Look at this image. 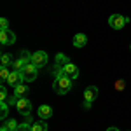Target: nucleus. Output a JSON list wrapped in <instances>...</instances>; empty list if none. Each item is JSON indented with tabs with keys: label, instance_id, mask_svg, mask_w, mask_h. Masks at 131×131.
<instances>
[{
	"label": "nucleus",
	"instance_id": "nucleus-29",
	"mask_svg": "<svg viewBox=\"0 0 131 131\" xmlns=\"http://www.w3.org/2000/svg\"><path fill=\"white\" fill-rule=\"evenodd\" d=\"M129 49H131V46H129Z\"/></svg>",
	"mask_w": 131,
	"mask_h": 131
},
{
	"label": "nucleus",
	"instance_id": "nucleus-22",
	"mask_svg": "<svg viewBox=\"0 0 131 131\" xmlns=\"http://www.w3.org/2000/svg\"><path fill=\"white\" fill-rule=\"evenodd\" d=\"M18 101H19V98H18L16 94H12L10 98H7V103H9V107H12V105L16 107V105H18Z\"/></svg>",
	"mask_w": 131,
	"mask_h": 131
},
{
	"label": "nucleus",
	"instance_id": "nucleus-25",
	"mask_svg": "<svg viewBox=\"0 0 131 131\" xmlns=\"http://www.w3.org/2000/svg\"><path fill=\"white\" fill-rule=\"evenodd\" d=\"M124 86H126V84H124V81H117V82H115V89H119V91L124 89Z\"/></svg>",
	"mask_w": 131,
	"mask_h": 131
},
{
	"label": "nucleus",
	"instance_id": "nucleus-13",
	"mask_svg": "<svg viewBox=\"0 0 131 131\" xmlns=\"http://www.w3.org/2000/svg\"><path fill=\"white\" fill-rule=\"evenodd\" d=\"M28 93V88L25 86V84H19V86H16L14 88V94L18 96V98H25V94Z\"/></svg>",
	"mask_w": 131,
	"mask_h": 131
},
{
	"label": "nucleus",
	"instance_id": "nucleus-9",
	"mask_svg": "<svg viewBox=\"0 0 131 131\" xmlns=\"http://www.w3.org/2000/svg\"><path fill=\"white\" fill-rule=\"evenodd\" d=\"M96 96H98V88H96V86H89V88H86V91H84V100L94 101V100H96Z\"/></svg>",
	"mask_w": 131,
	"mask_h": 131
},
{
	"label": "nucleus",
	"instance_id": "nucleus-1",
	"mask_svg": "<svg viewBox=\"0 0 131 131\" xmlns=\"http://www.w3.org/2000/svg\"><path fill=\"white\" fill-rule=\"evenodd\" d=\"M70 89H72V79L67 77L65 73L60 75V77H56L54 82H52V91L56 94H67Z\"/></svg>",
	"mask_w": 131,
	"mask_h": 131
},
{
	"label": "nucleus",
	"instance_id": "nucleus-15",
	"mask_svg": "<svg viewBox=\"0 0 131 131\" xmlns=\"http://www.w3.org/2000/svg\"><path fill=\"white\" fill-rule=\"evenodd\" d=\"M7 114H9V103H7V101H2V103H0V119L5 121Z\"/></svg>",
	"mask_w": 131,
	"mask_h": 131
},
{
	"label": "nucleus",
	"instance_id": "nucleus-18",
	"mask_svg": "<svg viewBox=\"0 0 131 131\" xmlns=\"http://www.w3.org/2000/svg\"><path fill=\"white\" fill-rule=\"evenodd\" d=\"M2 126H5L9 131H16V128H18V124H16V121H14V119H7V121L4 122Z\"/></svg>",
	"mask_w": 131,
	"mask_h": 131
},
{
	"label": "nucleus",
	"instance_id": "nucleus-5",
	"mask_svg": "<svg viewBox=\"0 0 131 131\" xmlns=\"http://www.w3.org/2000/svg\"><path fill=\"white\" fill-rule=\"evenodd\" d=\"M16 108H18V112H19L21 115H30L31 112V101L26 100V98H19V101H18V105H16Z\"/></svg>",
	"mask_w": 131,
	"mask_h": 131
},
{
	"label": "nucleus",
	"instance_id": "nucleus-17",
	"mask_svg": "<svg viewBox=\"0 0 131 131\" xmlns=\"http://www.w3.org/2000/svg\"><path fill=\"white\" fill-rule=\"evenodd\" d=\"M25 65H26V63H25V61H23V60L19 58V60H14V61H12V65H10V67H12V70L21 72V68H23Z\"/></svg>",
	"mask_w": 131,
	"mask_h": 131
},
{
	"label": "nucleus",
	"instance_id": "nucleus-28",
	"mask_svg": "<svg viewBox=\"0 0 131 131\" xmlns=\"http://www.w3.org/2000/svg\"><path fill=\"white\" fill-rule=\"evenodd\" d=\"M0 131H9V129H7L5 126H2V128H0Z\"/></svg>",
	"mask_w": 131,
	"mask_h": 131
},
{
	"label": "nucleus",
	"instance_id": "nucleus-2",
	"mask_svg": "<svg viewBox=\"0 0 131 131\" xmlns=\"http://www.w3.org/2000/svg\"><path fill=\"white\" fill-rule=\"evenodd\" d=\"M21 75H23V81L26 82H33L39 75V68L33 65V63H26L23 68H21Z\"/></svg>",
	"mask_w": 131,
	"mask_h": 131
},
{
	"label": "nucleus",
	"instance_id": "nucleus-16",
	"mask_svg": "<svg viewBox=\"0 0 131 131\" xmlns=\"http://www.w3.org/2000/svg\"><path fill=\"white\" fill-rule=\"evenodd\" d=\"M0 61H2V67H10L14 60H12V56H10V54L4 52V54H2V58H0Z\"/></svg>",
	"mask_w": 131,
	"mask_h": 131
},
{
	"label": "nucleus",
	"instance_id": "nucleus-26",
	"mask_svg": "<svg viewBox=\"0 0 131 131\" xmlns=\"http://www.w3.org/2000/svg\"><path fill=\"white\" fill-rule=\"evenodd\" d=\"M91 103H93V101H88V100L84 101V108H86V110H89V108H91Z\"/></svg>",
	"mask_w": 131,
	"mask_h": 131
},
{
	"label": "nucleus",
	"instance_id": "nucleus-7",
	"mask_svg": "<svg viewBox=\"0 0 131 131\" xmlns=\"http://www.w3.org/2000/svg\"><path fill=\"white\" fill-rule=\"evenodd\" d=\"M7 84H10L12 88H16V86L23 84V75H21V72H16V70L10 72V73H9V79H7Z\"/></svg>",
	"mask_w": 131,
	"mask_h": 131
},
{
	"label": "nucleus",
	"instance_id": "nucleus-24",
	"mask_svg": "<svg viewBox=\"0 0 131 131\" xmlns=\"http://www.w3.org/2000/svg\"><path fill=\"white\" fill-rule=\"evenodd\" d=\"M0 25H2V30H9V21L5 19V18H2Z\"/></svg>",
	"mask_w": 131,
	"mask_h": 131
},
{
	"label": "nucleus",
	"instance_id": "nucleus-14",
	"mask_svg": "<svg viewBox=\"0 0 131 131\" xmlns=\"http://www.w3.org/2000/svg\"><path fill=\"white\" fill-rule=\"evenodd\" d=\"M46 119H42V121H37L31 124V129L33 131H47V124H46Z\"/></svg>",
	"mask_w": 131,
	"mask_h": 131
},
{
	"label": "nucleus",
	"instance_id": "nucleus-10",
	"mask_svg": "<svg viewBox=\"0 0 131 131\" xmlns=\"http://www.w3.org/2000/svg\"><path fill=\"white\" fill-rule=\"evenodd\" d=\"M37 112H39V117L40 119H49V117H52V108H51L49 105H40Z\"/></svg>",
	"mask_w": 131,
	"mask_h": 131
},
{
	"label": "nucleus",
	"instance_id": "nucleus-12",
	"mask_svg": "<svg viewBox=\"0 0 131 131\" xmlns=\"http://www.w3.org/2000/svg\"><path fill=\"white\" fill-rule=\"evenodd\" d=\"M54 63H56L58 67H61V68H63L65 65H68V63H72V61H70V58H68V56H65V54H61V52H60V54H56Z\"/></svg>",
	"mask_w": 131,
	"mask_h": 131
},
{
	"label": "nucleus",
	"instance_id": "nucleus-20",
	"mask_svg": "<svg viewBox=\"0 0 131 131\" xmlns=\"http://www.w3.org/2000/svg\"><path fill=\"white\" fill-rule=\"evenodd\" d=\"M16 131H33V129H31V124H28V122H23V124H18Z\"/></svg>",
	"mask_w": 131,
	"mask_h": 131
},
{
	"label": "nucleus",
	"instance_id": "nucleus-19",
	"mask_svg": "<svg viewBox=\"0 0 131 131\" xmlns=\"http://www.w3.org/2000/svg\"><path fill=\"white\" fill-rule=\"evenodd\" d=\"M9 67H2V68H0V79H2V81L4 82H7V79H9Z\"/></svg>",
	"mask_w": 131,
	"mask_h": 131
},
{
	"label": "nucleus",
	"instance_id": "nucleus-27",
	"mask_svg": "<svg viewBox=\"0 0 131 131\" xmlns=\"http://www.w3.org/2000/svg\"><path fill=\"white\" fill-rule=\"evenodd\" d=\"M107 131H119V129H117V128H108Z\"/></svg>",
	"mask_w": 131,
	"mask_h": 131
},
{
	"label": "nucleus",
	"instance_id": "nucleus-6",
	"mask_svg": "<svg viewBox=\"0 0 131 131\" xmlns=\"http://www.w3.org/2000/svg\"><path fill=\"white\" fill-rule=\"evenodd\" d=\"M16 42V35L10 30H2L0 31V44L2 46H12Z\"/></svg>",
	"mask_w": 131,
	"mask_h": 131
},
{
	"label": "nucleus",
	"instance_id": "nucleus-3",
	"mask_svg": "<svg viewBox=\"0 0 131 131\" xmlns=\"http://www.w3.org/2000/svg\"><path fill=\"white\" fill-rule=\"evenodd\" d=\"M47 61H49V56H47V52H44V51H37V52H33V54H31V63H33L37 68L46 67V65H47Z\"/></svg>",
	"mask_w": 131,
	"mask_h": 131
},
{
	"label": "nucleus",
	"instance_id": "nucleus-21",
	"mask_svg": "<svg viewBox=\"0 0 131 131\" xmlns=\"http://www.w3.org/2000/svg\"><path fill=\"white\" fill-rule=\"evenodd\" d=\"M21 60L25 61V63H31V54L28 52V51H21Z\"/></svg>",
	"mask_w": 131,
	"mask_h": 131
},
{
	"label": "nucleus",
	"instance_id": "nucleus-23",
	"mask_svg": "<svg viewBox=\"0 0 131 131\" xmlns=\"http://www.w3.org/2000/svg\"><path fill=\"white\" fill-rule=\"evenodd\" d=\"M0 98H2V101H7V98H9V94H7V89H5V86H2V89H0Z\"/></svg>",
	"mask_w": 131,
	"mask_h": 131
},
{
	"label": "nucleus",
	"instance_id": "nucleus-8",
	"mask_svg": "<svg viewBox=\"0 0 131 131\" xmlns=\"http://www.w3.org/2000/svg\"><path fill=\"white\" fill-rule=\"evenodd\" d=\"M63 73L73 81V79H77V77H79V68H77L73 63H68V65H65V67H63Z\"/></svg>",
	"mask_w": 131,
	"mask_h": 131
},
{
	"label": "nucleus",
	"instance_id": "nucleus-4",
	"mask_svg": "<svg viewBox=\"0 0 131 131\" xmlns=\"http://www.w3.org/2000/svg\"><path fill=\"white\" fill-rule=\"evenodd\" d=\"M128 23V18H124L121 14H112L108 18V25H110L114 30H122V26Z\"/></svg>",
	"mask_w": 131,
	"mask_h": 131
},
{
	"label": "nucleus",
	"instance_id": "nucleus-11",
	"mask_svg": "<svg viewBox=\"0 0 131 131\" xmlns=\"http://www.w3.org/2000/svg\"><path fill=\"white\" fill-rule=\"evenodd\" d=\"M86 44H88V35L86 33H77L73 37V46L75 47H84Z\"/></svg>",
	"mask_w": 131,
	"mask_h": 131
}]
</instances>
